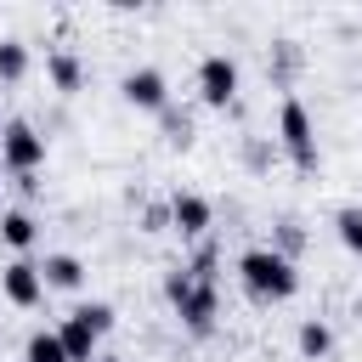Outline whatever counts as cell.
Listing matches in <instances>:
<instances>
[{
    "mask_svg": "<svg viewBox=\"0 0 362 362\" xmlns=\"http://www.w3.org/2000/svg\"><path fill=\"white\" fill-rule=\"evenodd\" d=\"M238 283H243V294L255 305H283V300L300 294V266L283 260L272 243H260V249H243L238 255Z\"/></svg>",
    "mask_w": 362,
    "mask_h": 362,
    "instance_id": "6da1fadb",
    "label": "cell"
},
{
    "mask_svg": "<svg viewBox=\"0 0 362 362\" xmlns=\"http://www.w3.org/2000/svg\"><path fill=\"white\" fill-rule=\"evenodd\" d=\"M164 300H170V311L181 317L187 334H198V339L215 334V317H221V288H215V283L192 277L187 266H170V272H164Z\"/></svg>",
    "mask_w": 362,
    "mask_h": 362,
    "instance_id": "7a4b0ae2",
    "label": "cell"
},
{
    "mask_svg": "<svg viewBox=\"0 0 362 362\" xmlns=\"http://www.w3.org/2000/svg\"><path fill=\"white\" fill-rule=\"evenodd\" d=\"M277 153L300 170V175H317L322 164V147H317V119L300 96H283L277 102Z\"/></svg>",
    "mask_w": 362,
    "mask_h": 362,
    "instance_id": "3957f363",
    "label": "cell"
},
{
    "mask_svg": "<svg viewBox=\"0 0 362 362\" xmlns=\"http://www.w3.org/2000/svg\"><path fill=\"white\" fill-rule=\"evenodd\" d=\"M238 85H243V68H238L232 51H204L198 57V102L204 107H232Z\"/></svg>",
    "mask_w": 362,
    "mask_h": 362,
    "instance_id": "277c9868",
    "label": "cell"
},
{
    "mask_svg": "<svg viewBox=\"0 0 362 362\" xmlns=\"http://www.w3.org/2000/svg\"><path fill=\"white\" fill-rule=\"evenodd\" d=\"M40 164H45V136L28 119H6V130H0V170L40 175Z\"/></svg>",
    "mask_w": 362,
    "mask_h": 362,
    "instance_id": "5b68a950",
    "label": "cell"
},
{
    "mask_svg": "<svg viewBox=\"0 0 362 362\" xmlns=\"http://www.w3.org/2000/svg\"><path fill=\"white\" fill-rule=\"evenodd\" d=\"M0 294H6L17 311H34V305L45 300V272H40V260H28V255L6 260V266H0Z\"/></svg>",
    "mask_w": 362,
    "mask_h": 362,
    "instance_id": "8992f818",
    "label": "cell"
},
{
    "mask_svg": "<svg viewBox=\"0 0 362 362\" xmlns=\"http://www.w3.org/2000/svg\"><path fill=\"white\" fill-rule=\"evenodd\" d=\"M119 96L141 113H164L170 107V79H164V68H130L119 79Z\"/></svg>",
    "mask_w": 362,
    "mask_h": 362,
    "instance_id": "52a82bcc",
    "label": "cell"
},
{
    "mask_svg": "<svg viewBox=\"0 0 362 362\" xmlns=\"http://www.w3.org/2000/svg\"><path fill=\"white\" fill-rule=\"evenodd\" d=\"M209 221H215V204H209L204 192H175V198H170V232L204 243V238H209Z\"/></svg>",
    "mask_w": 362,
    "mask_h": 362,
    "instance_id": "ba28073f",
    "label": "cell"
},
{
    "mask_svg": "<svg viewBox=\"0 0 362 362\" xmlns=\"http://www.w3.org/2000/svg\"><path fill=\"white\" fill-rule=\"evenodd\" d=\"M57 334H62V351H68V362H96L102 356V334L79 317V311H68L62 322H57Z\"/></svg>",
    "mask_w": 362,
    "mask_h": 362,
    "instance_id": "9c48e42d",
    "label": "cell"
},
{
    "mask_svg": "<svg viewBox=\"0 0 362 362\" xmlns=\"http://www.w3.org/2000/svg\"><path fill=\"white\" fill-rule=\"evenodd\" d=\"M45 79H51V90H62V96H74V90L85 85V62H79V51H68V45H57V51H45Z\"/></svg>",
    "mask_w": 362,
    "mask_h": 362,
    "instance_id": "30bf717a",
    "label": "cell"
},
{
    "mask_svg": "<svg viewBox=\"0 0 362 362\" xmlns=\"http://www.w3.org/2000/svg\"><path fill=\"white\" fill-rule=\"evenodd\" d=\"M34 238H40V221H34L28 209H0V243H6V249L28 255V249H34Z\"/></svg>",
    "mask_w": 362,
    "mask_h": 362,
    "instance_id": "8fae6325",
    "label": "cell"
},
{
    "mask_svg": "<svg viewBox=\"0 0 362 362\" xmlns=\"http://www.w3.org/2000/svg\"><path fill=\"white\" fill-rule=\"evenodd\" d=\"M40 272H45V288H62V294L85 283V260H79V255H68V249L45 255V260H40Z\"/></svg>",
    "mask_w": 362,
    "mask_h": 362,
    "instance_id": "7c38bea8",
    "label": "cell"
},
{
    "mask_svg": "<svg viewBox=\"0 0 362 362\" xmlns=\"http://www.w3.org/2000/svg\"><path fill=\"white\" fill-rule=\"evenodd\" d=\"M294 345H300L305 362H328V356H334V328H328L322 317H305V322L294 328Z\"/></svg>",
    "mask_w": 362,
    "mask_h": 362,
    "instance_id": "4fadbf2b",
    "label": "cell"
},
{
    "mask_svg": "<svg viewBox=\"0 0 362 362\" xmlns=\"http://www.w3.org/2000/svg\"><path fill=\"white\" fill-rule=\"evenodd\" d=\"M266 74H272V85H277V90H288V85H294V74H300V45H294V40H277V45H272V57H266Z\"/></svg>",
    "mask_w": 362,
    "mask_h": 362,
    "instance_id": "5bb4252c",
    "label": "cell"
},
{
    "mask_svg": "<svg viewBox=\"0 0 362 362\" xmlns=\"http://www.w3.org/2000/svg\"><path fill=\"white\" fill-rule=\"evenodd\" d=\"M23 362H68L62 334H57V328H34V334H28V345H23Z\"/></svg>",
    "mask_w": 362,
    "mask_h": 362,
    "instance_id": "9a60e30c",
    "label": "cell"
},
{
    "mask_svg": "<svg viewBox=\"0 0 362 362\" xmlns=\"http://www.w3.org/2000/svg\"><path fill=\"white\" fill-rule=\"evenodd\" d=\"M238 153H243V170H249V175H266L272 158H277V136H243Z\"/></svg>",
    "mask_w": 362,
    "mask_h": 362,
    "instance_id": "2e32d148",
    "label": "cell"
},
{
    "mask_svg": "<svg viewBox=\"0 0 362 362\" xmlns=\"http://www.w3.org/2000/svg\"><path fill=\"white\" fill-rule=\"evenodd\" d=\"M272 249H277L283 260H294V266H300V249H305V226H300L294 215H283V221L272 226Z\"/></svg>",
    "mask_w": 362,
    "mask_h": 362,
    "instance_id": "e0dca14e",
    "label": "cell"
},
{
    "mask_svg": "<svg viewBox=\"0 0 362 362\" xmlns=\"http://www.w3.org/2000/svg\"><path fill=\"white\" fill-rule=\"evenodd\" d=\"M23 74H28V45L17 34H6L0 40V85H17Z\"/></svg>",
    "mask_w": 362,
    "mask_h": 362,
    "instance_id": "ac0fdd59",
    "label": "cell"
},
{
    "mask_svg": "<svg viewBox=\"0 0 362 362\" xmlns=\"http://www.w3.org/2000/svg\"><path fill=\"white\" fill-rule=\"evenodd\" d=\"M334 238H339L351 255H362V204H339V209H334Z\"/></svg>",
    "mask_w": 362,
    "mask_h": 362,
    "instance_id": "d6986e66",
    "label": "cell"
},
{
    "mask_svg": "<svg viewBox=\"0 0 362 362\" xmlns=\"http://www.w3.org/2000/svg\"><path fill=\"white\" fill-rule=\"evenodd\" d=\"M158 130H164V141H170V147H192V113H187V107H175V102H170V107L158 113Z\"/></svg>",
    "mask_w": 362,
    "mask_h": 362,
    "instance_id": "ffe728a7",
    "label": "cell"
},
{
    "mask_svg": "<svg viewBox=\"0 0 362 362\" xmlns=\"http://www.w3.org/2000/svg\"><path fill=\"white\" fill-rule=\"evenodd\" d=\"M74 311H79V317L107 339V328H113V305H107V300H85V305H74Z\"/></svg>",
    "mask_w": 362,
    "mask_h": 362,
    "instance_id": "44dd1931",
    "label": "cell"
},
{
    "mask_svg": "<svg viewBox=\"0 0 362 362\" xmlns=\"http://www.w3.org/2000/svg\"><path fill=\"white\" fill-rule=\"evenodd\" d=\"M141 232H170V204H141Z\"/></svg>",
    "mask_w": 362,
    "mask_h": 362,
    "instance_id": "7402d4cb",
    "label": "cell"
},
{
    "mask_svg": "<svg viewBox=\"0 0 362 362\" xmlns=\"http://www.w3.org/2000/svg\"><path fill=\"white\" fill-rule=\"evenodd\" d=\"M11 181H17V192H23V198H34V192H40V175H11Z\"/></svg>",
    "mask_w": 362,
    "mask_h": 362,
    "instance_id": "603a6c76",
    "label": "cell"
},
{
    "mask_svg": "<svg viewBox=\"0 0 362 362\" xmlns=\"http://www.w3.org/2000/svg\"><path fill=\"white\" fill-rule=\"evenodd\" d=\"M96 362H124V356H113V351H102V356H96Z\"/></svg>",
    "mask_w": 362,
    "mask_h": 362,
    "instance_id": "cb8c5ba5",
    "label": "cell"
},
{
    "mask_svg": "<svg viewBox=\"0 0 362 362\" xmlns=\"http://www.w3.org/2000/svg\"><path fill=\"white\" fill-rule=\"evenodd\" d=\"M0 130H6V119H0Z\"/></svg>",
    "mask_w": 362,
    "mask_h": 362,
    "instance_id": "d4e9b609",
    "label": "cell"
},
{
    "mask_svg": "<svg viewBox=\"0 0 362 362\" xmlns=\"http://www.w3.org/2000/svg\"><path fill=\"white\" fill-rule=\"evenodd\" d=\"M0 175H6V170H0Z\"/></svg>",
    "mask_w": 362,
    "mask_h": 362,
    "instance_id": "484cf974",
    "label": "cell"
}]
</instances>
